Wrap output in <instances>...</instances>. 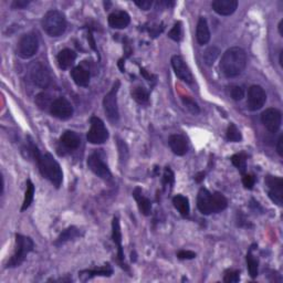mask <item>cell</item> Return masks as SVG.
I'll use <instances>...</instances> for the list:
<instances>
[{"instance_id": "obj_1", "label": "cell", "mask_w": 283, "mask_h": 283, "mask_svg": "<svg viewBox=\"0 0 283 283\" xmlns=\"http://www.w3.org/2000/svg\"><path fill=\"white\" fill-rule=\"evenodd\" d=\"M30 151L33 155V157L36 158L38 166H39V171L41 175L44 178L51 181L53 186H56L59 188L62 184L63 180V173L60 167V165L54 159L53 156L50 153L41 154L40 151L38 150V147L30 142Z\"/></svg>"}, {"instance_id": "obj_2", "label": "cell", "mask_w": 283, "mask_h": 283, "mask_svg": "<svg viewBox=\"0 0 283 283\" xmlns=\"http://www.w3.org/2000/svg\"><path fill=\"white\" fill-rule=\"evenodd\" d=\"M247 65V54L244 50L238 46L228 49L223 53L220 62L222 73L228 78H235L243 72Z\"/></svg>"}, {"instance_id": "obj_3", "label": "cell", "mask_w": 283, "mask_h": 283, "mask_svg": "<svg viewBox=\"0 0 283 283\" xmlns=\"http://www.w3.org/2000/svg\"><path fill=\"white\" fill-rule=\"evenodd\" d=\"M42 28L50 37H60L66 29L65 16L59 10H50L42 18Z\"/></svg>"}, {"instance_id": "obj_4", "label": "cell", "mask_w": 283, "mask_h": 283, "mask_svg": "<svg viewBox=\"0 0 283 283\" xmlns=\"http://www.w3.org/2000/svg\"><path fill=\"white\" fill-rule=\"evenodd\" d=\"M35 243L32 239L22 235H16V248L12 257L8 261L6 268H16L26 260L27 256L33 250Z\"/></svg>"}, {"instance_id": "obj_5", "label": "cell", "mask_w": 283, "mask_h": 283, "mask_svg": "<svg viewBox=\"0 0 283 283\" xmlns=\"http://www.w3.org/2000/svg\"><path fill=\"white\" fill-rule=\"evenodd\" d=\"M120 81L116 80L114 82L113 87L107 95L104 96L103 100V107L104 111L107 113V115L109 117V120L115 123V122L119 121L120 119V112H119V107H117V92H119L120 88Z\"/></svg>"}, {"instance_id": "obj_6", "label": "cell", "mask_w": 283, "mask_h": 283, "mask_svg": "<svg viewBox=\"0 0 283 283\" xmlns=\"http://www.w3.org/2000/svg\"><path fill=\"white\" fill-rule=\"evenodd\" d=\"M28 78L30 80V82L41 88H45L51 82V77H50L49 71L39 61L32 62L29 65Z\"/></svg>"}, {"instance_id": "obj_7", "label": "cell", "mask_w": 283, "mask_h": 283, "mask_svg": "<svg viewBox=\"0 0 283 283\" xmlns=\"http://www.w3.org/2000/svg\"><path fill=\"white\" fill-rule=\"evenodd\" d=\"M90 123L91 129L87 135V141L94 145H100L107 142L109 138V131L107 126L104 125L103 121L99 119L98 116H92Z\"/></svg>"}, {"instance_id": "obj_8", "label": "cell", "mask_w": 283, "mask_h": 283, "mask_svg": "<svg viewBox=\"0 0 283 283\" xmlns=\"http://www.w3.org/2000/svg\"><path fill=\"white\" fill-rule=\"evenodd\" d=\"M87 166L90 170L94 173L96 176H99L102 179H109L112 177L111 171L107 164L104 162V156L102 152H94L87 158Z\"/></svg>"}, {"instance_id": "obj_9", "label": "cell", "mask_w": 283, "mask_h": 283, "mask_svg": "<svg viewBox=\"0 0 283 283\" xmlns=\"http://www.w3.org/2000/svg\"><path fill=\"white\" fill-rule=\"evenodd\" d=\"M39 49V40L36 33L30 32L22 36L18 42V54L20 58L29 59L35 56Z\"/></svg>"}, {"instance_id": "obj_10", "label": "cell", "mask_w": 283, "mask_h": 283, "mask_svg": "<svg viewBox=\"0 0 283 283\" xmlns=\"http://www.w3.org/2000/svg\"><path fill=\"white\" fill-rule=\"evenodd\" d=\"M50 113L57 119L65 121L72 117L73 107L65 98H58L53 100L51 107H50Z\"/></svg>"}, {"instance_id": "obj_11", "label": "cell", "mask_w": 283, "mask_h": 283, "mask_svg": "<svg viewBox=\"0 0 283 283\" xmlns=\"http://www.w3.org/2000/svg\"><path fill=\"white\" fill-rule=\"evenodd\" d=\"M267 101L265 91L260 86H251L248 90L247 105L250 111H258L263 107Z\"/></svg>"}, {"instance_id": "obj_12", "label": "cell", "mask_w": 283, "mask_h": 283, "mask_svg": "<svg viewBox=\"0 0 283 283\" xmlns=\"http://www.w3.org/2000/svg\"><path fill=\"white\" fill-rule=\"evenodd\" d=\"M265 185L269 188V197L274 204L282 206L283 202V180L280 177L267 176L265 177Z\"/></svg>"}, {"instance_id": "obj_13", "label": "cell", "mask_w": 283, "mask_h": 283, "mask_svg": "<svg viewBox=\"0 0 283 283\" xmlns=\"http://www.w3.org/2000/svg\"><path fill=\"white\" fill-rule=\"evenodd\" d=\"M261 122L269 132L277 133L282 123L281 112L277 109H267L261 115Z\"/></svg>"}, {"instance_id": "obj_14", "label": "cell", "mask_w": 283, "mask_h": 283, "mask_svg": "<svg viewBox=\"0 0 283 283\" xmlns=\"http://www.w3.org/2000/svg\"><path fill=\"white\" fill-rule=\"evenodd\" d=\"M172 65L174 69L175 73L181 81H184L188 84H192L194 81L193 74L189 70L188 65H186V62L183 60V58L179 56H174L172 58Z\"/></svg>"}, {"instance_id": "obj_15", "label": "cell", "mask_w": 283, "mask_h": 283, "mask_svg": "<svg viewBox=\"0 0 283 283\" xmlns=\"http://www.w3.org/2000/svg\"><path fill=\"white\" fill-rule=\"evenodd\" d=\"M112 239L113 242L117 246V250H119V261L121 267L128 270V267L124 263V253L123 248H122V234H121V227H120V220L117 217L113 218L112 221Z\"/></svg>"}, {"instance_id": "obj_16", "label": "cell", "mask_w": 283, "mask_h": 283, "mask_svg": "<svg viewBox=\"0 0 283 283\" xmlns=\"http://www.w3.org/2000/svg\"><path fill=\"white\" fill-rule=\"evenodd\" d=\"M213 9L220 16H230L238 7L237 0H215L211 3Z\"/></svg>"}, {"instance_id": "obj_17", "label": "cell", "mask_w": 283, "mask_h": 283, "mask_svg": "<svg viewBox=\"0 0 283 283\" xmlns=\"http://www.w3.org/2000/svg\"><path fill=\"white\" fill-rule=\"evenodd\" d=\"M168 144H170L173 153L178 156H183L188 152L187 139H186L183 135H172L170 139H168Z\"/></svg>"}, {"instance_id": "obj_18", "label": "cell", "mask_w": 283, "mask_h": 283, "mask_svg": "<svg viewBox=\"0 0 283 283\" xmlns=\"http://www.w3.org/2000/svg\"><path fill=\"white\" fill-rule=\"evenodd\" d=\"M130 22L131 18L125 11H114L109 16V24L114 29H124Z\"/></svg>"}, {"instance_id": "obj_19", "label": "cell", "mask_w": 283, "mask_h": 283, "mask_svg": "<svg viewBox=\"0 0 283 283\" xmlns=\"http://www.w3.org/2000/svg\"><path fill=\"white\" fill-rule=\"evenodd\" d=\"M197 207L202 215L213 214L211 208V194L206 188H200L197 197Z\"/></svg>"}, {"instance_id": "obj_20", "label": "cell", "mask_w": 283, "mask_h": 283, "mask_svg": "<svg viewBox=\"0 0 283 283\" xmlns=\"http://www.w3.org/2000/svg\"><path fill=\"white\" fill-rule=\"evenodd\" d=\"M60 143L66 150L73 151L77 150L80 144H81V138L73 131H65L60 138Z\"/></svg>"}, {"instance_id": "obj_21", "label": "cell", "mask_w": 283, "mask_h": 283, "mask_svg": "<svg viewBox=\"0 0 283 283\" xmlns=\"http://www.w3.org/2000/svg\"><path fill=\"white\" fill-rule=\"evenodd\" d=\"M196 39L200 45L207 44L210 40L209 27L208 23H207V20L204 17H201V18H199V20H198L196 29Z\"/></svg>"}, {"instance_id": "obj_22", "label": "cell", "mask_w": 283, "mask_h": 283, "mask_svg": "<svg viewBox=\"0 0 283 283\" xmlns=\"http://www.w3.org/2000/svg\"><path fill=\"white\" fill-rule=\"evenodd\" d=\"M75 59H77V53H75L73 50H71V49L61 50L57 57L58 65L62 70L69 69V67L74 63Z\"/></svg>"}, {"instance_id": "obj_23", "label": "cell", "mask_w": 283, "mask_h": 283, "mask_svg": "<svg viewBox=\"0 0 283 283\" xmlns=\"http://www.w3.org/2000/svg\"><path fill=\"white\" fill-rule=\"evenodd\" d=\"M113 270L109 264H105L104 267H101L99 269H92V270H84L79 273V277L82 279L83 281L90 280L91 278L96 276H103V277H109L112 276Z\"/></svg>"}, {"instance_id": "obj_24", "label": "cell", "mask_w": 283, "mask_h": 283, "mask_svg": "<svg viewBox=\"0 0 283 283\" xmlns=\"http://www.w3.org/2000/svg\"><path fill=\"white\" fill-rule=\"evenodd\" d=\"M133 196L137 202L138 209L139 211H141V214L144 215V216H150L151 211H152V204L149 198L143 196L142 189L135 188V191L133 192Z\"/></svg>"}, {"instance_id": "obj_25", "label": "cell", "mask_w": 283, "mask_h": 283, "mask_svg": "<svg viewBox=\"0 0 283 283\" xmlns=\"http://www.w3.org/2000/svg\"><path fill=\"white\" fill-rule=\"evenodd\" d=\"M73 81L78 84L79 87H87L90 84V72L83 66H75L71 72Z\"/></svg>"}, {"instance_id": "obj_26", "label": "cell", "mask_w": 283, "mask_h": 283, "mask_svg": "<svg viewBox=\"0 0 283 283\" xmlns=\"http://www.w3.org/2000/svg\"><path fill=\"white\" fill-rule=\"evenodd\" d=\"M228 206V201L226 197L220 193L211 194V208H213V214H218L220 211L225 210Z\"/></svg>"}, {"instance_id": "obj_27", "label": "cell", "mask_w": 283, "mask_h": 283, "mask_svg": "<svg viewBox=\"0 0 283 283\" xmlns=\"http://www.w3.org/2000/svg\"><path fill=\"white\" fill-rule=\"evenodd\" d=\"M173 204H174L175 208L179 211L181 216H188L189 211H191V207H189V200L187 197L177 195L173 198Z\"/></svg>"}, {"instance_id": "obj_28", "label": "cell", "mask_w": 283, "mask_h": 283, "mask_svg": "<svg viewBox=\"0 0 283 283\" xmlns=\"http://www.w3.org/2000/svg\"><path fill=\"white\" fill-rule=\"evenodd\" d=\"M78 237H80L79 229H77L75 227H70L63 231L60 236H59V238L56 241V244L57 246H60V244L65 243L66 241H70V240H73Z\"/></svg>"}, {"instance_id": "obj_29", "label": "cell", "mask_w": 283, "mask_h": 283, "mask_svg": "<svg viewBox=\"0 0 283 283\" xmlns=\"http://www.w3.org/2000/svg\"><path fill=\"white\" fill-rule=\"evenodd\" d=\"M247 264H248V270H249V274L252 279H255L258 277V273H259V262L255 258V256L252 255V249L248 251L247 253Z\"/></svg>"}, {"instance_id": "obj_30", "label": "cell", "mask_w": 283, "mask_h": 283, "mask_svg": "<svg viewBox=\"0 0 283 283\" xmlns=\"http://www.w3.org/2000/svg\"><path fill=\"white\" fill-rule=\"evenodd\" d=\"M33 196H35V185L32 184L30 179L27 180V189L26 194H24V199L22 207H21V211H24L28 209L33 201Z\"/></svg>"}, {"instance_id": "obj_31", "label": "cell", "mask_w": 283, "mask_h": 283, "mask_svg": "<svg viewBox=\"0 0 283 283\" xmlns=\"http://www.w3.org/2000/svg\"><path fill=\"white\" fill-rule=\"evenodd\" d=\"M219 54H220V50H219V48H217V46H209V48H207L205 50V52H204V61L207 65H213L215 61L217 60L218 57H219Z\"/></svg>"}, {"instance_id": "obj_32", "label": "cell", "mask_w": 283, "mask_h": 283, "mask_svg": "<svg viewBox=\"0 0 283 283\" xmlns=\"http://www.w3.org/2000/svg\"><path fill=\"white\" fill-rule=\"evenodd\" d=\"M132 98L139 104H146L150 100V94L144 87H136L132 90Z\"/></svg>"}, {"instance_id": "obj_33", "label": "cell", "mask_w": 283, "mask_h": 283, "mask_svg": "<svg viewBox=\"0 0 283 283\" xmlns=\"http://www.w3.org/2000/svg\"><path fill=\"white\" fill-rule=\"evenodd\" d=\"M231 163L234 164V166H236L239 170V172L243 175L244 172H246L247 168V156L243 153L235 154L231 157Z\"/></svg>"}, {"instance_id": "obj_34", "label": "cell", "mask_w": 283, "mask_h": 283, "mask_svg": "<svg viewBox=\"0 0 283 283\" xmlns=\"http://www.w3.org/2000/svg\"><path fill=\"white\" fill-rule=\"evenodd\" d=\"M227 138H228V141L236 142V143L241 141V138H242L241 133H240V131L235 124H230L229 126H228Z\"/></svg>"}, {"instance_id": "obj_35", "label": "cell", "mask_w": 283, "mask_h": 283, "mask_svg": "<svg viewBox=\"0 0 283 283\" xmlns=\"http://www.w3.org/2000/svg\"><path fill=\"white\" fill-rule=\"evenodd\" d=\"M50 98H51V96H50L48 93H44V92L40 93V94L36 98V102L38 104V107L42 109H45L48 108L50 109V107H51V104L53 102V101H51Z\"/></svg>"}, {"instance_id": "obj_36", "label": "cell", "mask_w": 283, "mask_h": 283, "mask_svg": "<svg viewBox=\"0 0 283 283\" xmlns=\"http://www.w3.org/2000/svg\"><path fill=\"white\" fill-rule=\"evenodd\" d=\"M183 103L185 105V108L187 109L188 111L193 114V115H198V114L200 113L199 107H198V104L193 99L188 98V96H184Z\"/></svg>"}, {"instance_id": "obj_37", "label": "cell", "mask_w": 283, "mask_h": 283, "mask_svg": "<svg viewBox=\"0 0 283 283\" xmlns=\"http://www.w3.org/2000/svg\"><path fill=\"white\" fill-rule=\"evenodd\" d=\"M240 280V272L237 270H228L225 272L223 281L226 283H237Z\"/></svg>"}, {"instance_id": "obj_38", "label": "cell", "mask_w": 283, "mask_h": 283, "mask_svg": "<svg viewBox=\"0 0 283 283\" xmlns=\"http://www.w3.org/2000/svg\"><path fill=\"white\" fill-rule=\"evenodd\" d=\"M168 37L174 41L180 40V37H181V23L180 22H176L174 24V27H173L170 33H168Z\"/></svg>"}, {"instance_id": "obj_39", "label": "cell", "mask_w": 283, "mask_h": 283, "mask_svg": "<svg viewBox=\"0 0 283 283\" xmlns=\"http://www.w3.org/2000/svg\"><path fill=\"white\" fill-rule=\"evenodd\" d=\"M230 95L231 98L234 99L235 101H240L243 99L244 96V91L241 87H238V86H234L230 87Z\"/></svg>"}, {"instance_id": "obj_40", "label": "cell", "mask_w": 283, "mask_h": 283, "mask_svg": "<svg viewBox=\"0 0 283 283\" xmlns=\"http://www.w3.org/2000/svg\"><path fill=\"white\" fill-rule=\"evenodd\" d=\"M256 178L253 175L250 174H243L242 175V184L247 189H252L255 186Z\"/></svg>"}, {"instance_id": "obj_41", "label": "cell", "mask_w": 283, "mask_h": 283, "mask_svg": "<svg viewBox=\"0 0 283 283\" xmlns=\"http://www.w3.org/2000/svg\"><path fill=\"white\" fill-rule=\"evenodd\" d=\"M174 183V173L172 172L170 167L165 168L164 172V185H173Z\"/></svg>"}, {"instance_id": "obj_42", "label": "cell", "mask_w": 283, "mask_h": 283, "mask_svg": "<svg viewBox=\"0 0 283 283\" xmlns=\"http://www.w3.org/2000/svg\"><path fill=\"white\" fill-rule=\"evenodd\" d=\"M177 258L180 260H191L196 258V253L189 250H180L177 252Z\"/></svg>"}, {"instance_id": "obj_43", "label": "cell", "mask_w": 283, "mask_h": 283, "mask_svg": "<svg viewBox=\"0 0 283 283\" xmlns=\"http://www.w3.org/2000/svg\"><path fill=\"white\" fill-rule=\"evenodd\" d=\"M134 3L139 8V9L149 10L152 5H153V1H152V0H142V1H134Z\"/></svg>"}, {"instance_id": "obj_44", "label": "cell", "mask_w": 283, "mask_h": 283, "mask_svg": "<svg viewBox=\"0 0 283 283\" xmlns=\"http://www.w3.org/2000/svg\"><path fill=\"white\" fill-rule=\"evenodd\" d=\"M29 3H30L29 0H16V1L12 2V8H15V9H23Z\"/></svg>"}, {"instance_id": "obj_45", "label": "cell", "mask_w": 283, "mask_h": 283, "mask_svg": "<svg viewBox=\"0 0 283 283\" xmlns=\"http://www.w3.org/2000/svg\"><path fill=\"white\" fill-rule=\"evenodd\" d=\"M282 144H283V136L282 135H280V137H279L278 139V143H277V151H278V154L281 156H283V147H282Z\"/></svg>"}, {"instance_id": "obj_46", "label": "cell", "mask_w": 283, "mask_h": 283, "mask_svg": "<svg viewBox=\"0 0 283 283\" xmlns=\"http://www.w3.org/2000/svg\"><path fill=\"white\" fill-rule=\"evenodd\" d=\"M279 33H280V36L283 37V20L280 21V23H279Z\"/></svg>"}, {"instance_id": "obj_47", "label": "cell", "mask_w": 283, "mask_h": 283, "mask_svg": "<svg viewBox=\"0 0 283 283\" xmlns=\"http://www.w3.org/2000/svg\"><path fill=\"white\" fill-rule=\"evenodd\" d=\"M204 176H205V174H204V173H200V174H198V176H197V177H195V178H196V180L198 181V183H199V181H201L202 179H204V178H205V177H204Z\"/></svg>"}, {"instance_id": "obj_48", "label": "cell", "mask_w": 283, "mask_h": 283, "mask_svg": "<svg viewBox=\"0 0 283 283\" xmlns=\"http://www.w3.org/2000/svg\"><path fill=\"white\" fill-rule=\"evenodd\" d=\"M282 57H283V51L280 52V58H279V63H280V65L283 66V60H282Z\"/></svg>"}]
</instances>
